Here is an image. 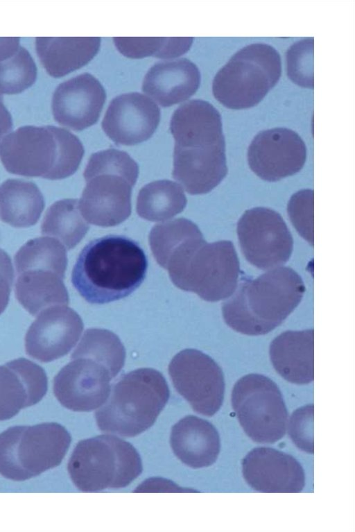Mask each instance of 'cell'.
<instances>
[{
    "instance_id": "obj_1",
    "label": "cell",
    "mask_w": 355,
    "mask_h": 532,
    "mask_svg": "<svg viewBox=\"0 0 355 532\" xmlns=\"http://www.w3.org/2000/svg\"><path fill=\"white\" fill-rule=\"evenodd\" d=\"M151 250L178 288L204 300L227 299L239 284V260L233 243H207L189 219L176 218L161 225L153 237Z\"/></svg>"
},
{
    "instance_id": "obj_2",
    "label": "cell",
    "mask_w": 355,
    "mask_h": 532,
    "mask_svg": "<svg viewBox=\"0 0 355 532\" xmlns=\"http://www.w3.org/2000/svg\"><path fill=\"white\" fill-rule=\"evenodd\" d=\"M147 268V257L137 242L122 235H107L83 248L71 282L87 302L102 304L134 292L144 282Z\"/></svg>"
},
{
    "instance_id": "obj_3",
    "label": "cell",
    "mask_w": 355,
    "mask_h": 532,
    "mask_svg": "<svg viewBox=\"0 0 355 532\" xmlns=\"http://www.w3.org/2000/svg\"><path fill=\"white\" fill-rule=\"evenodd\" d=\"M64 366L53 379L60 403L73 411H91L102 406L110 393V381L122 369L125 347L116 334L87 329Z\"/></svg>"
},
{
    "instance_id": "obj_4",
    "label": "cell",
    "mask_w": 355,
    "mask_h": 532,
    "mask_svg": "<svg viewBox=\"0 0 355 532\" xmlns=\"http://www.w3.org/2000/svg\"><path fill=\"white\" fill-rule=\"evenodd\" d=\"M305 290L301 277L291 268L271 269L238 284L223 304V319L230 327L243 334H268L294 311Z\"/></svg>"
},
{
    "instance_id": "obj_5",
    "label": "cell",
    "mask_w": 355,
    "mask_h": 532,
    "mask_svg": "<svg viewBox=\"0 0 355 532\" xmlns=\"http://www.w3.org/2000/svg\"><path fill=\"white\" fill-rule=\"evenodd\" d=\"M75 135L54 126H24L0 141V159L10 173L60 180L73 175L84 155Z\"/></svg>"
},
{
    "instance_id": "obj_6",
    "label": "cell",
    "mask_w": 355,
    "mask_h": 532,
    "mask_svg": "<svg viewBox=\"0 0 355 532\" xmlns=\"http://www.w3.org/2000/svg\"><path fill=\"white\" fill-rule=\"evenodd\" d=\"M83 175L86 185L79 207L88 223L112 227L129 217L139 175L138 164L129 154L114 148L93 153Z\"/></svg>"
},
{
    "instance_id": "obj_7",
    "label": "cell",
    "mask_w": 355,
    "mask_h": 532,
    "mask_svg": "<svg viewBox=\"0 0 355 532\" xmlns=\"http://www.w3.org/2000/svg\"><path fill=\"white\" fill-rule=\"evenodd\" d=\"M170 395L162 374L153 368H139L123 375L95 413L100 430L132 437L150 428Z\"/></svg>"
},
{
    "instance_id": "obj_8",
    "label": "cell",
    "mask_w": 355,
    "mask_h": 532,
    "mask_svg": "<svg viewBox=\"0 0 355 532\" xmlns=\"http://www.w3.org/2000/svg\"><path fill=\"white\" fill-rule=\"evenodd\" d=\"M17 273L16 298L31 315L47 307L68 305L69 298L64 284L67 266V249L55 238L31 239L14 257Z\"/></svg>"
},
{
    "instance_id": "obj_9",
    "label": "cell",
    "mask_w": 355,
    "mask_h": 532,
    "mask_svg": "<svg viewBox=\"0 0 355 532\" xmlns=\"http://www.w3.org/2000/svg\"><path fill=\"white\" fill-rule=\"evenodd\" d=\"M141 471V460L136 449L109 434L80 441L68 463L70 477L83 492L125 487Z\"/></svg>"
},
{
    "instance_id": "obj_10",
    "label": "cell",
    "mask_w": 355,
    "mask_h": 532,
    "mask_svg": "<svg viewBox=\"0 0 355 532\" xmlns=\"http://www.w3.org/2000/svg\"><path fill=\"white\" fill-rule=\"evenodd\" d=\"M281 74L277 51L267 44H251L238 51L217 72L212 92L227 108H250L266 96L277 83Z\"/></svg>"
},
{
    "instance_id": "obj_11",
    "label": "cell",
    "mask_w": 355,
    "mask_h": 532,
    "mask_svg": "<svg viewBox=\"0 0 355 532\" xmlns=\"http://www.w3.org/2000/svg\"><path fill=\"white\" fill-rule=\"evenodd\" d=\"M61 424L14 426L0 434V474L25 481L59 465L71 443Z\"/></svg>"
},
{
    "instance_id": "obj_12",
    "label": "cell",
    "mask_w": 355,
    "mask_h": 532,
    "mask_svg": "<svg viewBox=\"0 0 355 532\" xmlns=\"http://www.w3.org/2000/svg\"><path fill=\"white\" fill-rule=\"evenodd\" d=\"M231 401L241 427L253 441L273 443L284 436L287 409L280 390L268 377H242L233 387Z\"/></svg>"
},
{
    "instance_id": "obj_13",
    "label": "cell",
    "mask_w": 355,
    "mask_h": 532,
    "mask_svg": "<svg viewBox=\"0 0 355 532\" xmlns=\"http://www.w3.org/2000/svg\"><path fill=\"white\" fill-rule=\"evenodd\" d=\"M237 234L243 255L261 270L280 267L291 256L293 237L281 215L271 209L246 210L238 221Z\"/></svg>"
},
{
    "instance_id": "obj_14",
    "label": "cell",
    "mask_w": 355,
    "mask_h": 532,
    "mask_svg": "<svg viewBox=\"0 0 355 532\" xmlns=\"http://www.w3.org/2000/svg\"><path fill=\"white\" fill-rule=\"evenodd\" d=\"M168 373L178 391L198 413L211 417L224 399L223 371L209 355L196 349H185L173 357Z\"/></svg>"
},
{
    "instance_id": "obj_15",
    "label": "cell",
    "mask_w": 355,
    "mask_h": 532,
    "mask_svg": "<svg viewBox=\"0 0 355 532\" xmlns=\"http://www.w3.org/2000/svg\"><path fill=\"white\" fill-rule=\"evenodd\" d=\"M306 159L305 143L295 131L275 128L258 133L248 150L251 170L260 178L275 182L299 172Z\"/></svg>"
},
{
    "instance_id": "obj_16",
    "label": "cell",
    "mask_w": 355,
    "mask_h": 532,
    "mask_svg": "<svg viewBox=\"0 0 355 532\" xmlns=\"http://www.w3.org/2000/svg\"><path fill=\"white\" fill-rule=\"evenodd\" d=\"M80 316L67 305H55L40 311L25 336L26 354L50 362L68 354L83 330Z\"/></svg>"
},
{
    "instance_id": "obj_17",
    "label": "cell",
    "mask_w": 355,
    "mask_h": 532,
    "mask_svg": "<svg viewBox=\"0 0 355 532\" xmlns=\"http://www.w3.org/2000/svg\"><path fill=\"white\" fill-rule=\"evenodd\" d=\"M159 119V108L150 97L130 92L112 100L102 121V128L115 144L132 146L148 139Z\"/></svg>"
},
{
    "instance_id": "obj_18",
    "label": "cell",
    "mask_w": 355,
    "mask_h": 532,
    "mask_svg": "<svg viewBox=\"0 0 355 532\" xmlns=\"http://www.w3.org/2000/svg\"><path fill=\"white\" fill-rule=\"evenodd\" d=\"M246 483L266 493H297L305 486L304 471L291 455L267 447H256L242 461Z\"/></svg>"
},
{
    "instance_id": "obj_19",
    "label": "cell",
    "mask_w": 355,
    "mask_h": 532,
    "mask_svg": "<svg viewBox=\"0 0 355 532\" xmlns=\"http://www.w3.org/2000/svg\"><path fill=\"white\" fill-rule=\"evenodd\" d=\"M105 99L101 83L92 74H82L56 87L51 102L53 115L59 124L82 130L96 123Z\"/></svg>"
},
{
    "instance_id": "obj_20",
    "label": "cell",
    "mask_w": 355,
    "mask_h": 532,
    "mask_svg": "<svg viewBox=\"0 0 355 532\" xmlns=\"http://www.w3.org/2000/svg\"><path fill=\"white\" fill-rule=\"evenodd\" d=\"M48 379L37 363L18 358L0 366V421L38 403L46 395Z\"/></svg>"
},
{
    "instance_id": "obj_21",
    "label": "cell",
    "mask_w": 355,
    "mask_h": 532,
    "mask_svg": "<svg viewBox=\"0 0 355 532\" xmlns=\"http://www.w3.org/2000/svg\"><path fill=\"white\" fill-rule=\"evenodd\" d=\"M170 130L175 146L181 148H225L221 116L211 103L193 99L173 112Z\"/></svg>"
},
{
    "instance_id": "obj_22",
    "label": "cell",
    "mask_w": 355,
    "mask_h": 532,
    "mask_svg": "<svg viewBox=\"0 0 355 532\" xmlns=\"http://www.w3.org/2000/svg\"><path fill=\"white\" fill-rule=\"evenodd\" d=\"M227 173L225 148L174 146L173 177L190 194L211 191Z\"/></svg>"
},
{
    "instance_id": "obj_23",
    "label": "cell",
    "mask_w": 355,
    "mask_h": 532,
    "mask_svg": "<svg viewBox=\"0 0 355 532\" xmlns=\"http://www.w3.org/2000/svg\"><path fill=\"white\" fill-rule=\"evenodd\" d=\"M200 73L187 58L156 63L147 71L142 90L164 107L182 102L198 90Z\"/></svg>"
},
{
    "instance_id": "obj_24",
    "label": "cell",
    "mask_w": 355,
    "mask_h": 532,
    "mask_svg": "<svg viewBox=\"0 0 355 532\" xmlns=\"http://www.w3.org/2000/svg\"><path fill=\"white\" fill-rule=\"evenodd\" d=\"M314 331H286L270 345V358L277 371L286 381L307 384L314 379Z\"/></svg>"
},
{
    "instance_id": "obj_25",
    "label": "cell",
    "mask_w": 355,
    "mask_h": 532,
    "mask_svg": "<svg viewBox=\"0 0 355 532\" xmlns=\"http://www.w3.org/2000/svg\"><path fill=\"white\" fill-rule=\"evenodd\" d=\"M170 442L175 455L192 468L211 465L220 449L219 435L214 426L194 415L183 418L172 427Z\"/></svg>"
},
{
    "instance_id": "obj_26",
    "label": "cell",
    "mask_w": 355,
    "mask_h": 532,
    "mask_svg": "<svg viewBox=\"0 0 355 532\" xmlns=\"http://www.w3.org/2000/svg\"><path fill=\"white\" fill-rule=\"evenodd\" d=\"M99 37H37L36 51L46 72L59 78L87 64L98 53Z\"/></svg>"
},
{
    "instance_id": "obj_27",
    "label": "cell",
    "mask_w": 355,
    "mask_h": 532,
    "mask_svg": "<svg viewBox=\"0 0 355 532\" xmlns=\"http://www.w3.org/2000/svg\"><path fill=\"white\" fill-rule=\"evenodd\" d=\"M44 205V196L33 182L8 179L0 185V219L11 226L34 225Z\"/></svg>"
},
{
    "instance_id": "obj_28",
    "label": "cell",
    "mask_w": 355,
    "mask_h": 532,
    "mask_svg": "<svg viewBox=\"0 0 355 532\" xmlns=\"http://www.w3.org/2000/svg\"><path fill=\"white\" fill-rule=\"evenodd\" d=\"M187 205L182 187L175 182L161 180L144 186L137 200L138 215L150 221H163L182 212Z\"/></svg>"
},
{
    "instance_id": "obj_29",
    "label": "cell",
    "mask_w": 355,
    "mask_h": 532,
    "mask_svg": "<svg viewBox=\"0 0 355 532\" xmlns=\"http://www.w3.org/2000/svg\"><path fill=\"white\" fill-rule=\"evenodd\" d=\"M89 229L83 217L78 199H62L47 209L41 225V232L56 239L67 250L73 248Z\"/></svg>"
},
{
    "instance_id": "obj_30",
    "label": "cell",
    "mask_w": 355,
    "mask_h": 532,
    "mask_svg": "<svg viewBox=\"0 0 355 532\" xmlns=\"http://www.w3.org/2000/svg\"><path fill=\"white\" fill-rule=\"evenodd\" d=\"M37 74L31 55L20 46L13 55L0 60V95L22 92L35 83Z\"/></svg>"
},
{
    "instance_id": "obj_31",
    "label": "cell",
    "mask_w": 355,
    "mask_h": 532,
    "mask_svg": "<svg viewBox=\"0 0 355 532\" xmlns=\"http://www.w3.org/2000/svg\"><path fill=\"white\" fill-rule=\"evenodd\" d=\"M289 78L303 87L313 88V38L293 44L286 52Z\"/></svg>"
},
{
    "instance_id": "obj_32",
    "label": "cell",
    "mask_w": 355,
    "mask_h": 532,
    "mask_svg": "<svg viewBox=\"0 0 355 532\" xmlns=\"http://www.w3.org/2000/svg\"><path fill=\"white\" fill-rule=\"evenodd\" d=\"M313 190L302 189L293 194L288 204L293 225L311 246H313Z\"/></svg>"
},
{
    "instance_id": "obj_33",
    "label": "cell",
    "mask_w": 355,
    "mask_h": 532,
    "mask_svg": "<svg viewBox=\"0 0 355 532\" xmlns=\"http://www.w3.org/2000/svg\"><path fill=\"white\" fill-rule=\"evenodd\" d=\"M119 51L130 58L155 56L167 58L168 37H127L113 38Z\"/></svg>"
},
{
    "instance_id": "obj_34",
    "label": "cell",
    "mask_w": 355,
    "mask_h": 532,
    "mask_svg": "<svg viewBox=\"0 0 355 532\" xmlns=\"http://www.w3.org/2000/svg\"><path fill=\"white\" fill-rule=\"evenodd\" d=\"M313 404L296 409L292 414L288 434L294 444L301 450L313 454Z\"/></svg>"
},
{
    "instance_id": "obj_35",
    "label": "cell",
    "mask_w": 355,
    "mask_h": 532,
    "mask_svg": "<svg viewBox=\"0 0 355 532\" xmlns=\"http://www.w3.org/2000/svg\"><path fill=\"white\" fill-rule=\"evenodd\" d=\"M14 279V270L8 254L0 248V315L7 307Z\"/></svg>"
},
{
    "instance_id": "obj_36",
    "label": "cell",
    "mask_w": 355,
    "mask_h": 532,
    "mask_svg": "<svg viewBox=\"0 0 355 532\" xmlns=\"http://www.w3.org/2000/svg\"><path fill=\"white\" fill-rule=\"evenodd\" d=\"M19 37H0V60L11 56L20 47Z\"/></svg>"
},
{
    "instance_id": "obj_37",
    "label": "cell",
    "mask_w": 355,
    "mask_h": 532,
    "mask_svg": "<svg viewBox=\"0 0 355 532\" xmlns=\"http://www.w3.org/2000/svg\"><path fill=\"white\" fill-rule=\"evenodd\" d=\"M12 128V117L3 104V96L0 95V141Z\"/></svg>"
}]
</instances>
